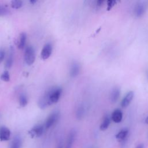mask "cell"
<instances>
[{"label": "cell", "instance_id": "6da1fadb", "mask_svg": "<svg viewBox=\"0 0 148 148\" xmlns=\"http://www.w3.org/2000/svg\"><path fill=\"white\" fill-rule=\"evenodd\" d=\"M62 93V89L58 87H52L46 91L39 98L38 106L44 109L47 106L57 103Z\"/></svg>", "mask_w": 148, "mask_h": 148}, {"label": "cell", "instance_id": "7a4b0ae2", "mask_svg": "<svg viewBox=\"0 0 148 148\" xmlns=\"http://www.w3.org/2000/svg\"><path fill=\"white\" fill-rule=\"evenodd\" d=\"M35 60V54L34 48L31 46H28L25 48L24 52V60L28 65H32Z\"/></svg>", "mask_w": 148, "mask_h": 148}, {"label": "cell", "instance_id": "3957f363", "mask_svg": "<svg viewBox=\"0 0 148 148\" xmlns=\"http://www.w3.org/2000/svg\"><path fill=\"white\" fill-rule=\"evenodd\" d=\"M60 116L59 112L58 111H54L47 118L45 124V127L46 129H48L50 128L51 126H53L58 120Z\"/></svg>", "mask_w": 148, "mask_h": 148}, {"label": "cell", "instance_id": "277c9868", "mask_svg": "<svg viewBox=\"0 0 148 148\" xmlns=\"http://www.w3.org/2000/svg\"><path fill=\"white\" fill-rule=\"evenodd\" d=\"M45 127L43 125L39 124L34 126L29 131L28 134L31 138H38L40 137L44 132Z\"/></svg>", "mask_w": 148, "mask_h": 148}, {"label": "cell", "instance_id": "5b68a950", "mask_svg": "<svg viewBox=\"0 0 148 148\" xmlns=\"http://www.w3.org/2000/svg\"><path fill=\"white\" fill-rule=\"evenodd\" d=\"M52 46L50 43H48L45 44L43 46L41 51V58L44 60L49 58L52 53Z\"/></svg>", "mask_w": 148, "mask_h": 148}, {"label": "cell", "instance_id": "8992f818", "mask_svg": "<svg viewBox=\"0 0 148 148\" xmlns=\"http://www.w3.org/2000/svg\"><path fill=\"white\" fill-rule=\"evenodd\" d=\"M80 71V64L77 61H73L69 69V74L71 77H75L77 76Z\"/></svg>", "mask_w": 148, "mask_h": 148}, {"label": "cell", "instance_id": "52a82bcc", "mask_svg": "<svg viewBox=\"0 0 148 148\" xmlns=\"http://www.w3.org/2000/svg\"><path fill=\"white\" fill-rule=\"evenodd\" d=\"M10 130L4 126L0 128V140L6 141L10 139Z\"/></svg>", "mask_w": 148, "mask_h": 148}, {"label": "cell", "instance_id": "ba28073f", "mask_svg": "<svg viewBox=\"0 0 148 148\" xmlns=\"http://www.w3.org/2000/svg\"><path fill=\"white\" fill-rule=\"evenodd\" d=\"M134 96V92L132 91H130L128 92V93L125 95L123 98V100L121 102V105L123 108L127 107L132 101Z\"/></svg>", "mask_w": 148, "mask_h": 148}, {"label": "cell", "instance_id": "9c48e42d", "mask_svg": "<svg viewBox=\"0 0 148 148\" xmlns=\"http://www.w3.org/2000/svg\"><path fill=\"white\" fill-rule=\"evenodd\" d=\"M14 50L12 46L10 47L9 49V52L8 54V58L6 59V62H5V68L8 69L10 68L13 64V60H14Z\"/></svg>", "mask_w": 148, "mask_h": 148}, {"label": "cell", "instance_id": "30bf717a", "mask_svg": "<svg viewBox=\"0 0 148 148\" xmlns=\"http://www.w3.org/2000/svg\"><path fill=\"white\" fill-rule=\"evenodd\" d=\"M112 120L116 123H119L123 119V113L119 109L114 110L111 116Z\"/></svg>", "mask_w": 148, "mask_h": 148}, {"label": "cell", "instance_id": "8fae6325", "mask_svg": "<svg viewBox=\"0 0 148 148\" xmlns=\"http://www.w3.org/2000/svg\"><path fill=\"white\" fill-rule=\"evenodd\" d=\"M76 137V132L74 130H71L68 134L66 143L65 148H71Z\"/></svg>", "mask_w": 148, "mask_h": 148}, {"label": "cell", "instance_id": "7c38bea8", "mask_svg": "<svg viewBox=\"0 0 148 148\" xmlns=\"http://www.w3.org/2000/svg\"><path fill=\"white\" fill-rule=\"evenodd\" d=\"M145 7L142 3H138L134 8V14L136 17H141L145 13Z\"/></svg>", "mask_w": 148, "mask_h": 148}, {"label": "cell", "instance_id": "4fadbf2b", "mask_svg": "<svg viewBox=\"0 0 148 148\" xmlns=\"http://www.w3.org/2000/svg\"><path fill=\"white\" fill-rule=\"evenodd\" d=\"M27 39V35L25 32H21L20 34L18 40V44H17V47L20 49H22L25 47V42Z\"/></svg>", "mask_w": 148, "mask_h": 148}, {"label": "cell", "instance_id": "5bb4252c", "mask_svg": "<svg viewBox=\"0 0 148 148\" xmlns=\"http://www.w3.org/2000/svg\"><path fill=\"white\" fill-rule=\"evenodd\" d=\"M120 90L118 88H114L112 90L110 94V99L112 102H115L117 101L120 96Z\"/></svg>", "mask_w": 148, "mask_h": 148}, {"label": "cell", "instance_id": "9a60e30c", "mask_svg": "<svg viewBox=\"0 0 148 148\" xmlns=\"http://www.w3.org/2000/svg\"><path fill=\"white\" fill-rule=\"evenodd\" d=\"M128 134V130L127 129H123L120 131L116 135V138L119 140H123L125 139Z\"/></svg>", "mask_w": 148, "mask_h": 148}, {"label": "cell", "instance_id": "2e32d148", "mask_svg": "<svg viewBox=\"0 0 148 148\" xmlns=\"http://www.w3.org/2000/svg\"><path fill=\"white\" fill-rule=\"evenodd\" d=\"M110 123V120L109 117L108 116H105L103 117L102 122L100 125V127H99L100 130L101 131L106 130L108 128Z\"/></svg>", "mask_w": 148, "mask_h": 148}, {"label": "cell", "instance_id": "e0dca14e", "mask_svg": "<svg viewBox=\"0 0 148 148\" xmlns=\"http://www.w3.org/2000/svg\"><path fill=\"white\" fill-rule=\"evenodd\" d=\"M21 146V140L20 137L16 136L13 138L10 148H20Z\"/></svg>", "mask_w": 148, "mask_h": 148}, {"label": "cell", "instance_id": "ac0fdd59", "mask_svg": "<svg viewBox=\"0 0 148 148\" xmlns=\"http://www.w3.org/2000/svg\"><path fill=\"white\" fill-rule=\"evenodd\" d=\"M84 113H85V110L84 107L82 106H80L76 109V117H77V119H82L84 115Z\"/></svg>", "mask_w": 148, "mask_h": 148}, {"label": "cell", "instance_id": "d6986e66", "mask_svg": "<svg viewBox=\"0 0 148 148\" xmlns=\"http://www.w3.org/2000/svg\"><path fill=\"white\" fill-rule=\"evenodd\" d=\"M28 99L26 95L24 94H21L19 97V104L21 107H24L27 105Z\"/></svg>", "mask_w": 148, "mask_h": 148}, {"label": "cell", "instance_id": "ffe728a7", "mask_svg": "<svg viewBox=\"0 0 148 148\" xmlns=\"http://www.w3.org/2000/svg\"><path fill=\"white\" fill-rule=\"evenodd\" d=\"M23 6V1L18 0H14L11 2V6L13 9H19Z\"/></svg>", "mask_w": 148, "mask_h": 148}, {"label": "cell", "instance_id": "44dd1931", "mask_svg": "<svg viewBox=\"0 0 148 148\" xmlns=\"http://www.w3.org/2000/svg\"><path fill=\"white\" fill-rule=\"evenodd\" d=\"M1 79L4 82H8L10 80V75L8 71H5L1 75Z\"/></svg>", "mask_w": 148, "mask_h": 148}, {"label": "cell", "instance_id": "7402d4cb", "mask_svg": "<svg viewBox=\"0 0 148 148\" xmlns=\"http://www.w3.org/2000/svg\"><path fill=\"white\" fill-rule=\"evenodd\" d=\"M9 13V9L5 6L0 5V17L7 15Z\"/></svg>", "mask_w": 148, "mask_h": 148}, {"label": "cell", "instance_id": "603a6c76", "mask_svg": "<svg viewBox=\"0 0 148 148\" xmlns=\"http://www.w3.org/2000/svg\"><path fill=\"white\" fill-rule=\"evenodd\" d=\"M116 3V1L113 0H109L107 1V9L108 10H110Z\"/></svg>", "mask_w": 148, "mask_h": 148}, {"label": "cell", "instance_id": "cb8c5ba5", "mask_svg": "<svg viewBox=\"0 0 148 148\" xmlns=\"http://www.w3.org/2000/svg\"><path fill=\"white\" fill-rule=\"evenodd\" d=\"M5 56V51L3 49H0V63L3 60Z\"/></svg>", "mask_w": 148, "mask_h": 148}, {"label": "cell", "instance_id": "d4e9b609", "mask_svg": "<svg viewBox=\"0 0 148 148\" xmlns=\"http://www.w3.org/2000/svg\"><path fill=\"white\" fill-rule=\"evenodd\" d=\"M103 3V1H98L97 2V6H101V5H102Z\"/></svg>", "mask_w": 148, "mask_h": 148}, {"label": "cell", "instance_id": "484cf974", "mask_svg": "<svg viewBox=\"0 0 148 148\" xmlns=\"http://www.w3.org/2000/svg\"><path fill=\"white\" fill-rule=\"evenodd\" d=\"M136 148H143V144H140L137 146Z\"/></svg>", "mask_w": 148, "mask_h": 148}, {"label": "cell", "instance_id": "4316f807", "mask_svg": "<svg viewBox=\"0 0 148 148\" xmlns=\"http://www.w3.org/2000/svg\"><path fill=\"white\" fill-rule=\"evenodd\" d=\"M145 123L146 124H148V116L146 118V120H145Z\"/></svg>", "mask_w": 148, "mask_h": 148}, {"label": "cell", "instance_id": "83f0119b", "mask_svg": "<svg viewBox=\"0 0 148 148\" xmlns=\"http://www.w3.org/2000/svg\"><path fill=\"white\" fill-rule=\"evenodd\" d=\"M30 2H31V3H35V2H36V1H30Z\"/></svg>", "mask_w": 148, "mask_h": 148}, {"label": "cell", "instance_id": "f1b7e54d", "mask_svg": "<svg viewBox=\"0 0 148 148\" xmlns=\"http://www.w3.org/2000/svg\"><path fill=\"white\" fill-rule=\"evenodd\" d=\"M58 148H62V147H58Z\"/></svg>", "mask_w": 148, "mask_h": 148}, {"label": "cell", "instance_id": "f546056e", "mask_svg": "<svg viewBox=\"0 0 148 148\" xmlns=\"http://www.w3.org/2000/svg\"><path fill=\"white\" fill-rule=\"evenodd\" d=\"M147 77H148V73H147Z\"/></svg>", "mask_w": 148, "mask_h": 148}]
</instances>
